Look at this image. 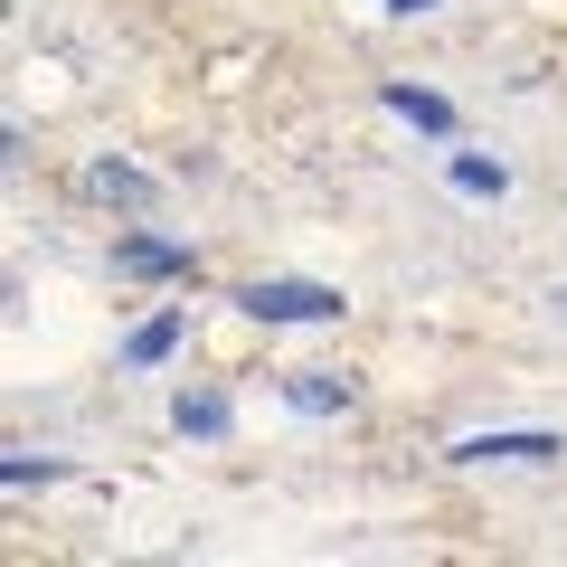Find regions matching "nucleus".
Listing matches in <instances>:
<instances>
[{"label":"nucleus","mask_w":567,"mask_h":567,"mask_svg":"<svg viewBox=\"0 0 567 567\" xmlns=\"http://www.w3.org/2000/svg\"><path fill=\"white\" fill-rule=\"evenodd\" d=\"M246 303H256L265 322H312V312H331V293H312V284H256Z\"/></svg>","instance_id":"nucleus-1"}]
</instances>
